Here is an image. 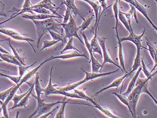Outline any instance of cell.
Wrapping results in <instances>:
<instances>
[{"label":"cell","mask_w":157,"mask_h":118,"mask_svg":"<svg viewBox=\"0 0 157 118\" xmlns=\"http://www.w3.org/2000/svg\"><path fill=\"white\" fill-rule=\"evenodd\" d=\"M32 11H34L38 13H42V14H50V11L44 8L38 6L37 5L33 6Z\"/></svg>","instance_id":"cell-39"},{"label":"cell","mask_w":157,"mask_h":118,"mask_svg":"<svg viewBox=\"0 0 157 118\" xmlns=\"http://www.w3.org/2000/svg\"><path fill=\"white\" fill-rule=\"evenodd\" d=\"M116 31V37L118 41V45H119V49H118V58L120 61V66L123 69L124 72L128 73L125 66L124 55V50H123V44L122 42L120 41V37L118 34V30H115Z\"/></svg>","instance_id":"cell-19"},{"label":"cell","mask_w":157,"mask_h":118,"mask_svg":"<svg viewBox=\"0 0 157 118\" xmlns=\"http://www.w3.org/2000/svg\"><path fill=\"white\" fill-rule=\"evenodd\" d=\"M73 91L75 93L78 94V95L83 97L85 100L87 101H89V100L91 98L87 94L85 93V91H83V90L77 89H74Z\"/></svg>","instance_id":"cell-47"},{"label":"cell","mask_w":157,"mask_h":118,"mask_svg":"<svg viewBox=\"0 0 157 118\" xmlns=\"http://www.w3.org/2000/svg\"><path fill=\"white\" fill-rule=\"evenodd\" d=\"M33 5L31 3V0H25L24 4H23V6H22V9L19 10H16V11H18L16 14H13L12 16H11L9 19H6L3 22L0 23V25H2L4 23L7 22L8 21L11 20V19L15 18V17L18 16V15H21V14H24L25 13H30L34 14L33 12L32 11V9H33Z\"/></svg>","instance_id":"cell-11"},{"label":"cell","mask_w":157,"mask_h":118,"mask_svg":"<svg viewBox=\"0 0 157 118\" xmlns=\"http://www.w3.org/2000/svg\"><path fill=\"white\" fill-rule=\"evenodd\" d=\"M89 101L93 105H89V106H92V107H95L96 108L98 109L101 112H102L104 115H105L107 116V117L109 118H120L121 117L118 116H116L115 114H114L112 111H110L108 108H106V107H103L100 105L99 104H98L97 102L95 101L92 98H90V99L89 100Z\"/></svg>","instance_id":"cell-17"},{"label":"cell","mask_w":157,"mask_h":118,"mask_svg":"<svg viewBox=\"0 0 157 118\" xmlns=\"http://www.w3.org/2000/svg\"><path fill=\"white\" fill-rule=\"evenodd\" d=\"M60 25L62 26L65 32V37L64 39L71 37H75L78 39L80 42L85 45V43L81 40L80 38L78 35V27L76 25V22L74 18H73L72 14H71L68 22L66 24H63L59 22Z\"/></svg>","instance_id":"cell-5"},{"label":"cell","mask_w":157,"mask_h":118,"mask_svg":"<svg viewBox=\"0 0 157 118\" xmlns=\"http://www.w3.org/2000/svg\"><path fill=\"white\" fill-rule=\"evenodd\" d=\"M4 62V61H3V60L2 59H1V58H0V62Z\"/></svg>","instance_id":"cell-55"},{"label":"cell","mask_w":157,"mask_h":118,"mask_svg":"<svg viewBox=\"0 0 157 118\" xmlns=\"http://www.w3.org/2000/svg\"><path fill=\"white\" fill-rule=\"evenodd\" d=\"M145 32V29H144V31L140 35H136L134 33L133 31L129 32V35L126 37H120V41L121 42L124 41H128L133 43L136 46L137 49H140L144 48L146 50V48L143 46L141 43V39L144 36Z\"/></svg>","instance_id":"cell-9"},{"label":"cell","mask_w":157,"mask_h":118,"mask_svg":"<svg viewBox=\"0 0 157 118\" xmlns=\"http://www.w3.org/2000/svg\"><path fill=\"white\" fill-rule=\"evenodd\" d=\"M149 81H147V82H145V84H144V86H143L142 88V90H141V94L143 93H145L146 94H148L149 96L152 98V99L154 101L155 103H156V104H157V100L155 98L154 96L152 95V94L150 93V92L149 91V90H148V85H149Z\"/></svg>","instance_id":"cell-43"},{"label":"cell","mask_w":157,"mask_h":118,"mask_svg":"<svg viewBox=\"0 0 157 118\" xmlns=\"http://www.w3.org/2000/svg\"><path fill=\"white\" fill-rule=\"evenodd\" d=\"M2 112V107H0V115H1Z\"/></svg>","instance_id":"cell-54"},{"label":"cell","mask_w":157,"mask_h":118,"mask_svg":"<svg viewBox=\"0 0 157 118\" xmlns=\"http://www.w3.org/2000/svg\"><path fill=\"white\" fill-rule=\"evenodd\" d=\"M119 2L120 0H116L115 3L112 5V8H113V12H114V17L116 20V25H115V29H118V14L119 11Z\"/></svg>","instance_id":"cell-37"},{"label":"cell","mask_w":157,"mask_h":118,"mask_svg":"<svg viewBox=\"0 0 157 118\" xmlns=\"http://www.w3.org/2000/svg\"><path fill=\"white\" fill-rule=\"evenodd\" d=\"M60 40H44L43 41V46L41 49H40V51L45 49H47V48H49V47H52V46H54V45L58 43V42H60Z\"/></svg>","instance_id":"cell-41"},{"label":"cell","mask_w":157,"mask_h":118,"mask_svg":"<svg viewBox=\"0 0 157 118\" xmlns=\"http://www.w3.org/2000/svg\"><path fill=\"white\" fill-rule=\"evenodd\" d=\"M37 61H35V62L33 63L32 64L30 65H21L18 67V70H19V75L22 78L24 76V74H25V72H26L27 70L29 68L32 67L36 63Z\"/></svg>","instance_id":"cell-40"},{"label":"cell","mask_w":157,"mask_h":118,"mask_svg":"<svg viewBox=\"0 0 157 118\" xmlns=\"http://www.w3.org/2000/svg\"><path fill=\"white\" fill-rule=\"evenodd\" d=\"M81 70L85 74V78L83 80L85 81V82H87L88 81H91V80H94V79H97V78L107 76V75H111V74H113V73H116V72H118L120 70V69L118 68L117 69L113 70V71H110V72H105V73L88 72L82 68H81Z\"/></svg>","instance_id":"cell-12"},{"label":"cell","mask_w":157,"mask_h":118,"mask_svg":"<svg viewBox=\"0 0 157 118\" xmlns=\"http://www.w3.org/2000/svg\"><path fill=\"white\" fill-rule=\"evenodd\" d=\"M62 4L65 5L70 10L71 13H72L76 17V15H78L83 20H85V19L80 14L79 10L75 5V0H65L63 2L61 5Z\"/></svg>","instance_id":"cell-22"},{"label":"cell","mask_w":157,"mask_h":118,"mask_svg":"<svg viewBox=\"0 0 157 118\" xmlns=\"http://www.w3.org/2000/svg\"><path fill=\"white\" fill-rule=\"evenodd\" d=\"M54 68L53 67H52L50 69V74H49V81L47 87L45 88H44L43 92L44 94L46 97H48V95L51 94H56L58 89H57V85H53L52 82V71L53 69Z\"/></svg>","instance_id":"cell-18"},{"label":"cell","mask_w":157,"mask_h":118,"mask_svg":"<svg viewBox=\"0 0 157 118\" xmlns=\"http://www.w3.org/2000/svg\"><path fill=\"white\" fill-rule=\"evenodd\" d=\"M99 20L100 19L98 20L96 27L94 36L91 39L90 44L91 47H92L93 53H98L99 55H100L101 57H102V50H101V47L99 43L98 36V27Z\"/></svg>","instance_id":"cell-15"},{"label":"cell","mask_w":157,"mask_h":118,"mask_svg":"<svg viewBox=\"0 0 157 118\" xmlns=\"http://www.w3.org/2000/svg\"><path fill=\"white\" fill-rule=\"evenodd\" d=\"M0 33L12 38L14 40H18V41H26L31 45V47H32L33 50L34 52H35V54H36L35 49L33 45L32 44V42H35L34 40L33 39L27 37V36H25V35L21 34L20 33L12 29H8V28H0Z\"/></svg>","instance_id":"cell-6"},{"label":"cell","mask_w":157,"mask_h":118,"mask_svg":"<svg viewBox=\"0 0 157 118\" xmlns=\"http://www.w3.org/2000/svg\"><path fill=\"white\" fill-rule=\"evenodd\" d=\"M48 33L50 34L51 37L53 38V40H60L63 42H64V38L63 37V35H61L60 34L56 32L53 31H49Z\"/></svg>","instance_id":"cell-44"},{"label":"cell","mask_w":157,"mask_h":118,"mask_svg":"<svg viewBox=\"0 0 157 118\" xmlns=\"http://www.w3.org/2000/svg\"><path fill=\"white\" fill-rule=\"evenodd\" d=\"M145 38L146 39L147 45L148 47V48H146V50L149 51L151 57L152 58L153 61H154V63H155L154 67H153V69L151 71L152 72L154 71V70L155 69L156 67H157V49L151 44V43L148 40L147 37H145Z\"/></svg>","instance_id":"cell-26"},{"label":"cell","mask_w":157,"mask_h":118,"mask_svg":"<svg viewBox=\"0 0 157 118\" xmlns=\"http://www.w3.org/2000/svg\"><path fill=\"white\" fill-rule=\"evenodd\" d=\"M101 7L103 9V12L107 9V0H98Z\"/></svg>","instance_id":"cell-49"},{"label":"cell","mask_w":157,"mask_h":118,"mask_svg":"<svg viewBox=\"0 0 157 118\" xmlns=\"http://www.w3.org/2000/svg\"><path fill=\"white\" fill-rule=\"evenodd\" d=\"M0 52L2 53H5V54H10V53L7 50L3 48L1 45H0Z\"/></svg>","instance_id":"cell-51"},{"label":"cell","mask_w":157,"mask_h":118,"mask_svg":"<svg viewBox=\"0 0 157 118\" xmlns=\"http://www.w3.org/2000/svg\"><path fill=\"white\" fill-rule=\"evenodd\" d=\"M9 39L7 38V39H6L4 40H0V42H2V41H5V40H8Z\"/></svg>","instance_id":"cell-53"},{"label":"cell","mask_w":157,"mask_h":118,"mask_svg":"<svg viewBox=\"0 0 157 118\" xmlns=\"http://www.w3.org/2000/svg\"><path fill=\"white\" fill-rule=\"evenodd\" d=\"M123 1H125L129 4L133 6L136 9H137L138 11L144 15V17L146 18V19L148 20V22L151 24L153 29L155 30L156 31H157V26L154 24L153 21L148 16V13H147V10H146L145 7L142 5L137 0H123Z\"/></svg>","instance_id":"cell-10"},{"label":"cell","mask_w":157,"mask_h":118,"mask_svg":"<svg viewBox=\"0 0 157 118\" xmlns=\"http://www.w3.org/2000/svg\"><path fill=\"white\" fill-rule=\"evenodd\" d=\"M29 90L30 89L28 90V91L22 94L18 95L17 94H15L13 97L12 99H11V100L13 102V106H16L18 103H19L20 101L23 99V97L27 94V93L29 92Z\"/></svg>","instance_id":"cell-42"},{"label":"cell","mask_w":157,"mask_h":118,"mask_svg":"<svg viewBox=\"0 0 157 118\" xmlns=\"http://www.w3.org/2000/svg\"><path fill=\"white\" fill-rule=\"evenodd\" d=\"M141 70H142V67H141V66H140L137 69V71L135 74L134 76H133L131 81L130 82L126 91L124 93H123V95L128 96L130 93L132 91L133 89L135 87L136 82L137 78L139 77V75Z\"/></svg>","instance_id":"cell-25"},{"label":"cell","mask_w":157,"mask_h":118,"mask_svg":"<svg viewBox=\"0 0 157 118\" xmlns=\"http://www.w3.org/2000/svg\"><path fill=\"white\" fill-rule=\"evenodd\" d=\"M58 108H59V106H57V107H56V108H55L54 110H53V111H50L49 112H47V113L43 114V115H42V116H40V117L39 118H48V117L49 116V115H51V114H52V113H53V112H54L55 110H56V109Z\"/></svg>","instance_id":"cell-50"},{"label":"cell","mask_w":157,"mask_h":118,"mask_svg":"<svg viewBox=\"0 0 157 118\" xmlns=\"http://www.w3.org/2000/svg\"><path fill=\"white\" fill-rule=\"evenodd\" d=\"M32 95L34 97L37 101V106L35 111L32 114H31L29 118H39L40 116L47 112H50L52 108L54 106L58 104H62L64 101V100L67 98L66 97L64 96V98L62 101H57L56 102H51V103H45L44 100L40 98H38L32 94Z\"/></svg>","instance_id":"cell-4"},{"label":"cell","mask_w":157,"mask_h":118,"mask_svg":"<svg viewBox=\"0 0 157 118\" xmlns=\"http://www.w3.org/2000/svg\"><path fill=\"white\" fill-rule=\"evenodd\" d=\"M141 64L142 67V70H143V72L145 76H146V78H151L154 77L156 74H157V72H155L154 74H152V72L150 70L149 68L147 67L146 65L145 64V62H144V59L143 58H141Z\"/></svg>","instance_id":"cell-36"},{"label":"cell","mask_w":157,"mask_h":118,"mask_svg":"<svg viewBox=\"0 0 157 118\" xmlns=\"http://www.w3.org/2000/svg\"><path fill=\"white\" fill-rule=\"evenodd\" d=\"M151 79L152 78H146L142 79L138 77L136 82L135 87L132 91L127 96L129 102V111L131 114L132 118H136V106L141 94L142 87L145 82L147 81H150Z\"/></svg>","instance_id":"cell-3"},{"label":"cell","mask_w":157,"mask_h":118,"mask_svg":"<svg viewBox=\"0 0 157 118\" xmlns=\"http://www.w3.org/2000/svg\"><path fill=\"white\" fill-rule=\"evenodd\" d=\"M49 57L47 58L46 59L44 60V61L42 63H40V64L37 67H36L33 69L32 70L30 71L29 73H27L26 75L24 77L21 78L20 81L17 84H14L13 87L8 97L5 100L4 102L0 101V102L1 103V107L2 108V112L3 113L4 116L5 118H9V115L8 109V104H9L10 101L13 97V96L15 94H16L17 91L18 89H20V87L24 83L28 82V81L31 80L35 74H36L38 70L40 69V68L45 63L49 61L48 60Z\"/></svg>","instance_id":"cell-2"},{"label":"cell","mask_w":157,"mask_h":118,"mask_svg":"<svg viewBox=\"0 0 157 118\" xmlns=\"http://www.w3.org/2000/svg\"><path fill=\"white\" fill-rule=\"evenodd\" d=\"M0 16H3V17H6V14L5 13L4 11H0Z\"/></svg>","instance_id":"cell-52"},{"label":"cell","mask_w":157,"mask_h":118,"mask_svg":"<svg viewBox=\"0 0 157 118\" xmlns=\"http://www.w3.org/2000/svg\"><path fill=\"white\" fill-rule=\"evenodd\" d=\"M93 19V15L89 16L87 19H85L83 23L79 27H78V32H84L85 30L88 29L90 25H91V22H92Z\"/></svg>","instance_id":"cell-35"},{"label":"cell","mask_w":157,"mask_h":118,"mask_svg":"<svg viewBox=\"0 0 157 118\" xmlns=\"http://www.w3.org/2000/svg\"><path fill=\"white\" fill-rule=\"evenodd\" d=\"M38 6L42 7L46 9L49 10L50 12L54 13L56 16H59V17H62L63 18V16L60 15L59 13H57V11L59 8L56 7V6L55 4L53 3L52 0H42L41 2L36 4Z\"/></svg>","instance_id":"cell-16"},{"label":"cell","mask_w":157,"mask_h":118,"mask_svg":"<svg viewBox=\"0 0 157 118\" xmlns=\"http://www.w3.org/2000/svg\"><path fill=\"white\" fill-rule=\"evenodd\" d=\"M112 94L118 97V99L120 100L122 103H124V105L127 106L129 109V102L128 97L124 95L123 94H121L117 93L115 92H113Z\"/></svg>","instance_id":"cell-38"},{"label":"cell","mask_w":157,"mask_h":118,"mask_svg":"<svg viewBox=\"0 0 157 118\" xmlns=\"http://www.w3.org/2000/svg\"><path fill=\"white\" fill-rule=\"evenodd\" d=\"M22 17L24 19H29L32 21L33 20H42L44 19H50V18H61L63 19L62 17L56 16L54 15H50L49 14H42L38 13V14H33V15H28V14H22Z\"/></svg>","instance_id":"cell-20"},{"label":"cell","mask_w":157,"mask_h":118,"mask_svg":"<svg viewBox=\"0 0 157 118\" xmlns=\"http://www.w3.org/2000/svg\"><path fill=\"white\" fill-rule=\"evenodd\" d=\"M140 49H137L136 51V55L134 61V63L133 65H132V70H131V72H133L134 71L138 69L141 66V53H140Z\"/></svg>","instance_id":"cell-32"},{"label":"cell","mask_w":157,"mask_h":118,"mask_svg":"<svg viewBox=\"0 0 157 118\" xmlns=\"http://www.w3.org/2000/svg\"><path fill=\"white\" fill-rule=\"evenodd\" d=\"M68 50H74V51H76L80 53H83L79 51L78 49L76 48L74 45L73 44V37H71L69 39L68 41L67 42L63 49L60 52V54H62L65 52L66 51Z\"/></svg>","instance_id":"cell-33"},{"label":"cell","mask_w":157,"mask_h":118,"mask_svg":"<svg viewBox=\"0 0 157 118\" xmlns=\"http://www.w3.org/2000/svg\"><path fill=\"white\" fill-rule=\"evenodd\" d=\"M34 89V84H33V86H31L30 88V90L29 92L27 93V94L23 97V99L20 101V102L18 103L16 106H12L11 108H10L9 110H13V109H15V108H18V107H25L26 105L29 102V100L30 97L31 95H32V92H33V90Z\"/></svg>","instance_id":"cell-27"},{"label":"cell","mask_w":157,"mask_h":118,"mask_svg":"<svg viewBox=\"0 0 157 118\" xmlns=\"http://www.w3.org/2000/svg\"><path fill=\"white\" fill-rule=\"evenodd\" d=\"M84 1L85 2L89 4L91 6L92 8L94 10V12L95 13V27H96L97 23H98V18L99 17L100 10L101 8L100 5L99 3L97 1H93V0H82Z\"/></svg>","instance_id":"cell-23"},{"label":"cell","mask_w":157,"mask_h":118,"mask_svg":"<svg viewBox=\"0 0 157 118\" xmlns=\"http://www.w3.org/2000/svg\"><path fill=\"white\" fill-rule=\"evenodd\" d=\"M132 73L131 71L129 72H128V73H126L123 76H121V77L117 78L114 80L111 84H109V86H107L104 87L103 88L101 89L100 90L98 91L95 94L94 96H97L104 91L108 89H111V88H118L122 84V83L124 82L126 79Z\"/></svg>","instance_id":"cell-13"},{"label":"cell","mask_w":157,"mask_h":118,"mask_svg":"<svg viewBox=\"0 0 157 118\" xmlns=\"http://www.w3.org/2000/svg\"><path fill=\"white\" fill-rule=\"evenodd\" d=\"M106 39H107V38L104 37H98L99 43L100 45L101 50H102V58L103 59V62L102 64H101V69H102L104 64L107 63H109L113 64V65L121 70L123 72H124L122 67L120 66L117 65L115 62H114L112 58H111V56L109 55L108 50L106 48V44H105V41H106Z\"/></svg>","instance_id":"cell-8"},{"label":"cell","mask_w":157,"mask_h":118,"mask_svg":"<svg viewBox=\"0 0 157 118\" xmlns=\"http://www.w3.org/2000/svg\"><path fill=\"white\" fill-rule=\"evenodd\" d=\"M0 76H3V77L8 78L10 80L13 81L14 84H16L18 83L22 78L19 75H18V76H14V75H6V74H3V73L1 72H0Z\"/></svg>","instance_id":"cell-45"},{"label":"cell","mask_w":157,"mask_h":118,"mask_svg":"<svg viewBox=\"0 0 157 118\" xmlns=\"http://www.w3.org/2000/svg\"><path fill=\"white\" fill-rule=\"evenodd\" d=\"M118 19L120 20L121 23L123 24V25H124L125 28L126 29L127 31L130 32L133 30H131L130 28L129 25L128 23V20L126 18L125 15H124L123 12L121 10L119 9V14H118Z\"/></svg>","instance_id":"cell-34"},{"label":"cell","mask_w":157,"mask_h":118,"mask_svg":"<svg viewBox=\"0 0 157 118\" xmlns=\"http://www.w3.org/2000/svg\"><path fill=\"white\" fill-rule=\"evenodd\" d=\"M67 98L64 100V101H63V103H62L60 110H59L57 114H56L55 116V118H65V108L67 104H83L84 103H72V102H69V101H70V99L68 100V101H66Z\"/></svg>","instance_id":"cell-29"},{"label":"cell","mask_w":157,"mask_h":118,"mask_svg":"<svg viewBox=\"0 0 157 118\" xmlns=\"http://www.w3.org/2000/svg\"><path fill=\"white\" fill-rule=\"evenodd\" d=\"M71 14V11L66 6V9L65 13L64 15L63 16V24H66L68 22L69 20Z\"/></svg>","instance_id":"cell-48"},{"label":"cell","mask_w":157,"mask_h":118,"mask_svg":"<svg viewBox=\"0 0 157 118\" xmlns=\"http://www.w3.org/2000/svg\"><path fill=\"white\" fill-rule=\"evenodd\" d=\"M131 7V9L129 10H128L127 12H123L124 15L125 16L126 18L128 20V23L129 25L130 28L131 30H133L132 29V26L131 21L132 18H134L137 24H138V20L137 19V14H136V9L132 5L129 4Z\"/></svg>","instance_id":"cell-21"},{"label":"cell","mask_w":157,"mask_h":118,"mask_svg":"<svg viewBox=\"0 0 157 118\" xmlns=\"http://www.w3.org/2000/svg\"><path fill=\"white\" fill-rule=\"evenodd\" d=\"M0 89H1V87H0Z\"/></svg>","instance_id":"cell-57"},{"label":"cell","mask_w":157,"mask_h":118,"mask_svg":"<svg viewBox=\"0 0 157 118\" xmlns=\"http://www.w3.org/2000/svg\"><path fill=\"white\" fill-rule=\"evenodd\" d=\"M50 18L42 20H33L36 28L37 34V47L39 48L40 40L43 36L48 33L49 31L56 32L63 35V29L59 23V21Z\"/></svg>","instance_id":"cell-1"},{"label":"cell","mask_w":157,"mask_h":118,"mask_svg":"<svg viewBox=\"0 0 157 118\" xmlns=\"http://www.w3.org/2000/svg\"><path fill=\"white\" fill-rule=\"evenodd\" d=\"M0 58L3 61L6 62L7 63L15 65L20 66L22 65L19 61L15 58V56L10 54H5L0 52Z\"/></svg>","instance_id":"cell-24"},{"label":"cell","mask_w":157,"mask_h":118,"mask_svg":"<svg viewBox=\"0 0 157 118\" xmlns=\"http://www.w3.org/2000/svg\"><path fill=\"white\" fill-rule=\"evenodd\" d=\"M77 57H85L86 59H88L85 54L83 53H80L76 51H74L71 53H67V54H63L58 56H51L49 57V61L52 60L60 59L65 60L68 59H73V58H77Z\"/></svg>","instance_id":"cell-14"},{"label":"cell","mask_w":157,"mask_h":118,"mask_svg":"<svg viewBox=\"0 0 157 118\" xmlns=\"http://www.w3.org/2000/svg\"><path fill=\"white\" fill-rule=\"evenodd\" d=\"M80 32L81 33V35L84 39V41H85V45L89 51V54L90 56V60L91 63L92 72H99L100 69L101 70V64L100 63L98 60L95 58L94 56V55L93 50H92L90 44V42L85 32Z\"/></svg>","instance_id":"cell-7"},{"label":"cell","mask_w":157,"mask_h":118,"mask_svg":"<svg viewBox=\"0 0 157 118\" xmlns=\"http://www.w3.org/2000/svg\"><path fill=\"white\" fill-rule=\"evenodd\" d=\"M155 2H156V3H157V0H155Z\"/></svg>","instance_id":"cell-56"},{"label":"cell","mask_w":157,"mask_h":118,"mask_svg":"<svg viewBox=\"0 0 157 118\" xmlns=\"http://www.w3.org/2000/svg\"><path fill=\"white\" fill-rule=\"evenodd\" d=\"M14 85V84H13L10 88H9V89H6V90L0 93V101H2V102H4V101H5V100L6 99V98H7L8 97L10 93V91H11V89H12Z\"/></svg>","instance_id":"cell-46"},{"label":"cell","mask_w":157,"mask_h":118,"mask_svg":"<svg viewBox=\"0 0 157 118\" xmlns=\"http://www.w3.org/2000/svg\"><path fill=\"white\" fill-rule=\"evenodd\" d=\"M8 41L10 49L12 50L13 55H14V56H15V58L19 61V62L21 63L22 65H26L25 62V60H24L23 55H22V51H21L20 50H18V49L14 48V47L12 46L10 39L8 40Z\"/></svg>","instance_id":"cell-28"},{"label":"cell","mask_w":157,"mask_h":118,"mask_svg":"<svg viewBox=\"0 0 157 118\" xmlns=\"http://www.w3.org/2000/svg\"><path fill=\"white\" fill-rule=\"evenodd\" d=\"M36 74L35 81L34 83L35 89L36 94V97H37L38 98H41V95L44 94V88L41 87L40 82L39 76L38 74L36 73Z\"/></svg>","instance_id":"cell-31"},{"label":"cell","mask_w":157,"mask_h":118,"mask_svg":"<svg viewBox=\"0 0 157 118\" xmlns=\"http://www.w3.org/2000/svg\"><path fill=\"white\" fill-rule=\"evenodd\" d=\"M85 83V81L84 80L82 81H78V82H75L71 85H67L66 86L63 87H57L58 89L60 90L66 92H70L71 91L75 89H76L77 87Z\"/></svg>","instance_id":"cell-30"}]
</instances>
